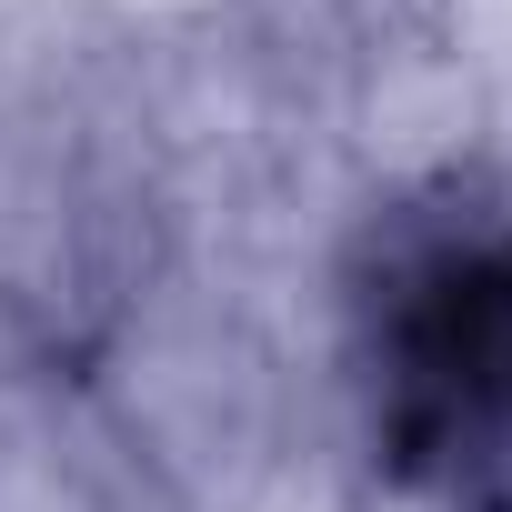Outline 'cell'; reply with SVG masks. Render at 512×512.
Returning a JSON list of instances; mask_svg holds the SVG:
<instances>
[{"instance_id":"6da1fadb","label":"cell","mask_w":512,"mask_h":512,"mask_svg":"<svg viewBox=\"0 0 512 512\" xmlns=\"http://www.w3.org/2000/svg\"><path fill=\"white\" fill-rule=\"evenodd\" d=\"M382 422L462 512H512V221L422 231L382 272Z\"/></svg>"}]
</instances>
